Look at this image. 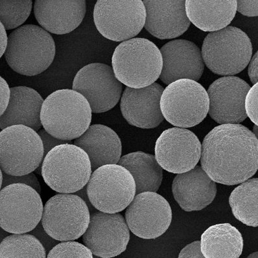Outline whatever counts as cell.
I'll return each instance as SVG.
<instances>
[{
	"instance_id": "cb8c5ba5",
	"label": "cell",
	"mask_w": 258,
	"mask_h": 258,
	"mask_svg": "<svg viewBox=\"0 0 258 258\" xmlns=\"http://www.w3.org/2000/svg\"><path fill=\"white\" fill-rule=\"evenodd\" d=\"M10 102L6 112L0 116L2 131L14 125H25L39 131L42 126L41 111L44 100L40 94L31 87L11 88Z\"/></svg>"
},
{
	"instance_id": "e0dca14e",
	"label": "cell",
	"mask_w": 258,
	"mask_h": 258,
	"mask_svg": "<svg viewBox=\"0 0 258 258\" xmlns=\"http://www.w3.org/2000/svg\"><path fill=\"white\" fill-rule=\"evenodd\" d=\"M250 86L237 77H223L210 85V117L220 125L239 124L247 118L246 96Z\"/></svg>"
},
{
	"instance_id": "ba28073f",
	"label": "cell",
	"mask_w": 258,
	"mask_h": 258,
	"mask_svg": "<svg viewBox=\"0 0 258 258\" xmlns=\"http://www.w3.org/2000/svg\"><path fill=\"white\" fill-rule=\"evenodd\" d=\"M87 190L94 208L115 214L124 211L133 201L137 185L133 175L123 166L106 165L93 172Z\"/></svg>"
},
{
	"instance_id": "ab89813d",
	"label": "cell",
	"mask_w": 258,
	"mask_h": 258,
	"mask_svg": "<svg viewBox=\"0 0 258 258\" xmlns=\"http://www.w3.org/2000/svg\"><path fill=\"white\" fill-rule=\"evenodd\" d=\"M74 194H75L76 195H77L78 197H80L83 200H84V201L85 202V204H86L87 206H88V208L91 214L98 211V210H96L95 208H94L93 204H92L91 201H90L88 194H87V186H84L82 189H81L79 191H78V192Z\"/></svg>"
},
{
	"instance_id": "b9f144b4",
	"label": "cell",
	"mask_w": 258,
	"mask_h": 258,
	"mask_svg": "<svg viewBox=\"0 0 258 258\" xmlns=\"http://www.w3.org/2000/svg\"><path fill=\"white\" fill-rule=\"evenodd\" d=\"M252 133L254 134L255 137H256L258 140V126L256 125H254V126H253Z\"/></svg>"
},
{
	"instance_id": "e575fe53",
	"label": "cell",
	"mask_w": 258,
	"mask_h": 258,
	"mask_svg": "<svg viewBox=\"0 0 258 258\" xmlns=\"http://www.w3.org/2000/svg\"><path fill=\"white\" fill-rule=\"evenodd\" d=\"M38 134L43 142V148H44V158L52 149L58 145L66 144H73L72 141H66V140L57 139L47 133L44 128L40 129Z\"/></svg>"
},
{
	"instance_id": "8fae6325",
	"label": "cell",
	"mask_w": 258,
	"mask_h": 258,
	"mask_svg": "<svg viewBox=\"0 0 258 258\" xmlns=\"http://www.w3.org/2000/svg\"><path fill=\"white\" fill-rule=\"evenodd\" d=\"M43 206L39 194L31 186L16 183L0 191V225L11 234H27L42 219Z\"/></svg>"
},
{
	"instance_id": "44dd1931",
	"label": "cell",
	"mask_w": 258,
	"mask_h": 258,
	"mask_svg": "<svg viewBox=\"0 0 258 258\" xmlns=\"http://www.w3.org/2000/svg\"><path fill=\"white\" fill-rule=\"evenodd\" d=\"M172 190L175 200L186 212L206 208L217 193L215 182L199 165L190 171L177 174L172 182Z\"/></svg>"
},
{
	"instance_id": "3957f363",
	"label": "cell",
	"mask_w": 258,
	"mask_h": 258,
	"mask_svg": "<svg viewBox=\"0 0 258 258\" xmlns=\"http://www.w3.org/2000/svg\"><path fill=\"white\" fill-rule=\"evenodd\" d=\"M112 68L122 84L141 89L156 83L163 68L160 50L152 41L135 38L121 42L113 52Z\"/></svg>"
},
{
	"instance_id": "6da1fadb",
	"label": "cell",
	"mask_w": 258,
	"mask_h": 258,
	"mask_svg": "<svg viewBox=\"0 0 258 258\" xmlns=\"http://www.w3.org/2000/svg\"><path fill=\"white\" fill-rule=\"evenodd\" d=\"M202 169L215 183L235 185L243 183L258 170V140L241 124L216 126L202 144Z\"/></svg>"
},
{
	"instance_id": "603a6c76",
	"label": "cell",
	"mask_w": 258,
	"mask_h": 258,
	"mask_svg": "<svg viewBox=\"0 0 258 258\" xmlns=\"http://www.w3.org/2000/svg\"><path fill=\"white\" fill-rule=\"evenodd\" d=\"M74 145L88 154L93 172L106 165L118 164L121 158L120 138L109 126L95 124L89 126Z\"/></svg>"
},
{
	"instance_id": "4316f807",
	"label": "cell",
	"mask_w": 258,
	"mask_h": 258,
	"mask_svg": "<svg viewBox=\"0 0 258 258\" xmlns=\"http://www.w3.org/2000/svg\"><path fill=\"white\" fill-rule=\"evenodd\" d=\"M118 165L133 175L137 185V195L143 192H156L163 179V169L155 156L138 151L122 156Z\"/></svg>"
},
{
	"instance_id": "4dcf8cb0",
	"label": "cell",
	"mask_w": 258,
	"mask_h": 258,
	"mask_svg": "<svg viewBox=\"0 0 258 258\" xmlns=\"http://www.w3.org/2000/svg\"><path fill=\"white\" fill-rule=\"evenodd\" d=\"M47 258H94L91 251L79 242H61L48 253Z\"/></svg>"
},
{
	"instance_id": "74e56055",
	"label": "cell",
	"mask_w": 258,
	"mask_h": 258,
	"mask_svg": "<svg viewBox=\"0 0 258 258\" xmlns=\"http://www.w3.org/2000/svg\"><path fill=\"white\" fill-rule=\"evenodd\" d=\"M0 85H1V114L0 116L4 114L6 112L7 108H8L10 102L11 97V90L9 87L8 83L3 78H0Z\"/></svg>"
},
{
	"instance_id": "d6986e66",
	"label": "cell",
	"mask_w": 258,
	"mask_h": 258,
	"mask_svg": "<svg viewBox=\"0 0 258 258\" xmlns=\"http://www.w3.org/2000/svg\"><path fill=\"white\" fill-rule=\"evenodd\" d=\"M164 88L158 83L141 89L126 87L122 94V116L131 125L150 129L157 127L164 120L160 101Z\"/></svg>"
},
{
	"instance_id": "277c9868",
	"label": "cell",
	"mask_w": 258,
	"mask_h": 258,
	"mask_svg": "<svg viewBox=\"0 0 258 258\" xmlns=\"http://www.w3.org/2000/svg\"><path fill=\"white\" fill-rule=\"evenodd\" d=\"M56 55V45L49 32L33 24L21 26L9 36L5 58L20 75L34 77L49 68Z\"/></svg>"
},
{
	"instance_id": "83f0119b",
	"label": "cell",
	"mask_w": 258,
	"mask_h": 258,
	"mask_svg": "<svg viewBox=\"0 0 258 258\" xmlns=\"http://www.w3.org/2000/svg\"><path fill=\"white\" fill-rule=\"evenodd\" d=\"M229 204L239 222L249 227H258V178L248 179L234 188Z\"/></svg>"
},
{
	"instance_id": "f546056e",
	"label": "cell",
	"mask_w": 258,
	"mask_h": 258,
	"mask_svg": "<svg viewBox=\"0 0 258 258\" xmlns=\"http://www.w3.org/2000/svg\"><path fill=\"white\" fill-rule=\"evenodd\" d=\"M31 0H0V20L6 30L18 29L31 15Z\"/></svg>"
},
{
	"instance_id": "9c48e42d",
	"label": "cell",
	"mask_w": 258,
	"mask_h": 258,
	"mask_svg": "<svg viewBox=\"0 0 258 258\" xmlns=\"http://www.w3.org/2000/svg\"><path fill=\"white\" fill-rule=\"evenodd\" d=\"M44 148L36 131L25 125H14L0 133V167L14 176L32 173L42 164Z\"/></svg>"
},
{
	"instance_id": "f1b7e54d",
	"label": "cell",
	"mask_w": 258,
	"mask_h": 258,
	"mask_svg": "<svg viewBox=\"0 0 258 258\" xmlns=\"http://www.w3.org/2000/svg\"><path fill=\"white\" fill-rule=\"evenodd\" d=\"M0 258H47V252L33 235L13 234L2 240Z\"/></svg>"
},
{
	"instance_id": "d6a6232c",
	"label": "cell",
	"mask_w": 258,
	"mask_h": 258,
	"mask_svg": "<svg viewBox=\"0 0 258 258\" xmlns=\"http://www.w3.org/2000/svg\"><path fill=\"white\" fill-rule=\"evenodd\" d=\"M245 109L247 116L258 126V83L250 87L246 96Z\"/></svg>"
},
{
	"instance_id": "8d00e7d4",
	"label": "cell",
	"mask_w": 258,
	"mask_h": 258,
	"mask_svg": "<svg viewBox=\"0 0 258 258\" xmlns=\"http://www.w3.org/2000/svg\"><path fill=\"white\" fill-rule=\"evenodd\" d=\"M177 258H206L201 251L200 241H195L186 245L179 252Z\"/></svg>"
},
{
	"instance_id": "4fadbf2b",
	"label": "cell",
	"mask_w": 258,
	"mask_h": 258,
	"mask_svg": "<svg viewBox=\"0 0 258 258\" xmlns=\"http://www.w3.org/2000/svg\"><path fill=\"white\" fill-rule=\"evenodd\" d=\"M73 89L89 101L92 112L99 114L109 111L117 104L123 84L117 79L111 67L93 63L80 69L74 78Z\"/></svg>"
},
{
	"instance_id": "8992f818",
	"label": "cell",
	"mask_w": 258,
	"mask_h": 258,
	"mask_svg": "<svg viewBox=\"0 0 258 258\" xmlns=\"http://www.w3.org/2000/svg\"><path fill=\"white\" fill-rule=\"evenodd\" d=\"M92 173L88 154L74 144L58 145L43 159L41 176L57 192H78L87 186Z\"/></svg>"
},
{
	"instance_id": "52a82bcc",
	"label": "cell",
	"mask_w": 258,
	"mask_h": 258,
	"mask_svg": "<svg viewBox=\"0 0 258 258\" xmlns=\"http://www.w3.org/2000/svg\"><path fill=\"white\" fill-rule=\"evenodd\" d=\"M160 106L163 117L171 125L193 127L202 123L209 114L208 93L196 81L177 80L164 89Z\"/></svg>"
},
{
	"instance_id": "ac0fdd59",
	"label": "cell",
	"mask_w": 258,
	"mask_h": 258,
	"mask_svg": "<svg viewBox=\"0 0 258 258\" xmlns=\"http://www.w3.org/2000/svg\"><path fill=\"white\" fill-rule=\"evenodd\" d=\"M163 59L160 79L169 85L176 81L188 79L198 82L204 72L202 50L192 41L177 39L160 48Z\"/></svg>"
},
{
	"instance_id": "d590c367",
	"label": "cell",
	"mask_w": 258,
	"mask_h": 258,
	"mask_svg": "<svg viewBox=\"0 0 258 258\" xmlns=\"http://www.w3.org/2000/svg\"><path fill=\"white\" fill-rule=\"evenodd\" d=\"M237 11L247 17L258 16V1H237Z\"/></svg>"
},
{
	"instance_id": "7402d4cb",
	"label": "cell",
	"mask_w": 258,
	"mask_h": 258,
	"mask_svg": "<svg viewBox=\"0 0 258 258\" xmlns=\"http://www.w3.org/2000/svg\"><path fill=\"white\" fill-rule=\"evenodd\" d=\"M34 13L37 22L43 29L61 35L75 31L82 24L86 13V2L36 0Z\"/></svg>"
},
{
	"instance_id": "7c38bea8",
	"label": "cell",
	"mask_w": 258,
	"mask_h": 258,
	"mask_svg": "<svg viewBox=\"0 0 258 258\" xmlns=\"http://www.w3.org/2000/svg\"><path fill=\"white\" fill-rule=\"evenodd\" d=\"M93 18L98 32L111 41L135 38L145 27L146 9L144 2L99 0L94 6Z\"/></svg>"
},
{
	"instance_id": "1f68e13d",
	"label": "cell",
	"mask_w": 258,
	"mask_h": 258,
	"mask_svg": "<svg viewBox=\"0 0 258 258\" xmlns=\"http://www.w3.org/2000/svg\"><path fill=\"white\" fill-rule=\"evenodd\" d=\"M1 174L3 176V181L1 183V190L6 187V186L12 185V184L21 183L31 186V187L35 189L39 194H40L41 192L40 182H39L38 177H36L33 172L31 174L24 175V176H14L5 173V172L1 170Z\"/></svg>"
},
{
	"instance_id": "d4e9b609",
	"label": "cell",
	"mask_w": 258,
	"mask_h": 258,
	"mask_svg": "<svg viewBox=\"0 0 258 258\" xmlns=\"http://www.w3.org/2000/svg\"><path fill=\"white\" fill-rule=\"evenodd\" d=\"M190 23L204 32L220 31L229 26L237 12V1H186Z\"/></svg>"
},
{
	"instance_id": "2e32d148",
	"label": "cell",
	"mask_w": 258,
	"mask_h": 258,
	"mask_svg": "<svg viewBox=\"0 0 258 258\" xmlns=\"http://www.w3.org/2000/svg\"><path fill=\"white\" fill-rule=\"evenodd\" d=\"M82 238L84 245L94 255L112 258L126 250L130 229L121 214L97 211L91 214L88 229Z\"/></svg>"
},
{
	"instance_id": "5bb4252c",
	"label": "cell",
	"mask_w": 258,
	"mask_h": 258,
	"mask_svg": "<svg viewBox=\"0 0 258 258\" xmlns=\"http://www.w3.org/2000/svg\"><path fill=\"white\" fill-rule=\"evenodd\" d=\"M201 156V142L186 128L167 129L156 142V160L162 169L171 173L183 174L195 169Z\"/></svg>"
},
{
	"instance_id": "5b68a950",
	"label": "cell",
	"mask_w": 258,
	"mask_h": 258,
	"mask_svg": "<svg viewBox=\"0 0 258 258\" xmlns=\"http://www.w3.org/2000/svg\"><path fill=\"white\" fill-rule=\"evenodd\" d=\"M202 54L205 64L212 72L223 77H233L249 63L252 45L245 32L228 26L207 34Z\"/></svg>"
},
{
	"instance_id": "f35d334b",
	"label": "cell",
	"mask_w": 258,
	"mask_h": 258,
	"mask_svg": "<svg viewBox=\"0 0 258 258\" xmlns=\"http://www.w3.org/2000/svg\"><path fill=\"white\" fill-rule=\"evenodd\" d=\"M248 75L253 85L258 83V50L251 57L248 64Z\"/></svg>"
},
{
	"instance_id": "ffe728a7",
	"label": "cell",
	"mask_w": 258,
	"mask_h": 258,
	"mask_svg": "<svg viewBox=\"0 0 258 258\" xmlns=\"http://www.w3.org/2000/svg\"><path fill=\"white\" fill-rule=\"evenodd\" d=\"M146 20L145 29L160 40L180 36L189 28L185 2L145 0Z\"/></svg>"
},
{
	"instance_id": "60d3db41",
	"label": "cell",
	"mask_w": 258,
	"mask_h": 258,
	"mask_svg": "<svg viewBox=\"0 0 258 258\" xmlns=\"http://www.w3.org/2000/svg\"><path fill=\"white\" fill-rule=\"evenodd\" d=\"M1 26V57L4 56L5 53H6L7 48H8L9 36L7 34L6 29H5L4 25L0 24Z\"/></svg>"
},
{
	"instance_id": "ee69618b",
	"label": "cell",
	"mask_w": 258,
	"mask_h": 258,
	"mask_svg": "<svg viewBox=\"0 0 258 258\" xmlns=\"http://www.w3.org/2000/svg\"><path fill=\"white\" fill-rule=\"evenodd\" d=\"M94 258H101V257L95 256V255H94Z\"/></svg>"
},
{
	"instance_id": "9a60e30c",
	"label": "cell",
	"mask_w": 258,
	"mask_h": 258,
	"mask_svg": "<svg viewBox=\"0 0 258 258\" xmlns=\"http://www.w3.org/2000/svg\"><path fill=\"white\" fill-rule=\"evenodd\" d=\"M169 202L158 193L146 192L136 195L125 212L129 229L145 239H156L165 233L172 222Z\"/></svg>"
},
{
	"instance_id": "30bf717a",
	"label": "cell",
	"mask_w": 258,
	"mask_h": 258,
	"mask_svg": "<svg viewBox=\"0 0 258 258\" xmlns=\"http://www.w3.org/2000/svg\"><path fill=\"white\" fill-rule=\"evenodd\" d=\"M91 213L85 202L75 194L59 193L44 206L41 223L56 240L75 241L88 229Z\"/></svg>"
},
{
	"instance_id": "7a4b0ae2",
	"label": "cell",
	"mask_w": 258,
	"mask_h": 258,
	"mask_svg": "<svg viewBox=\"0 0 258 258\" xmlns=\"http://www.w3.org/2000/svg\"><path fill=\"white\" fill-rule=\"evenodd\" d=\"M92 110L89 101L73 89H60L44 100L41 111L43 128L57 139L72 141L91 126Z\"/></svg>"
},
{
	"instance_id": "836d02e7",
	"label": "cell",
	"mask_w": 258,
	"mask_h": 258,
	"mask_svg": "<svg viewBox=\"0 0 258 258\" xmlns=\"http://www.w3.org/2000/svg\"><path fill=\"white\" fill-rule=\"evenodd\" d=\"M30 234L33 235L37 239H38L44 246L46 252L47 254L50 252V250L52 249L55 246L59 243V241L56 240L50 236L47 232H46L44 228H43L42 224L40 222L39 225L31 232Z\"/></svg>"
},
{
	"instance_id": "7bdbcfd3",
	"label": "cell",
	"mask_w": 258,
	"mask_h": 258,
	"mask_svg": "<svg viewBox=\"0 0 258 258\" xmlns=\"http://www.w3.org/2000/svg\"><path fill=\"white\" fill-rule=\"evenodd\" d=\"M246 258H258V251L257 252H254L250 254Z\"/></svg>"
},
{
	"instance_id": "484cf974",
	"label": "cell",
	"mask_w": 258,
	"mask_h": 258,
	"mask_svg": "<svg viewBox=\"0 0 258 258\" xmlns=\"http://www.w3.org/2000/svg\"><path fill=\"white\" fill-rule=\"evenodd\" d=\"M200 243L206 258H239L243 249L240 232L228 223L208 228L202 234Z\"/></svg>"
}]
</instances>
